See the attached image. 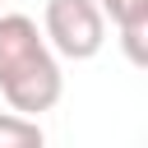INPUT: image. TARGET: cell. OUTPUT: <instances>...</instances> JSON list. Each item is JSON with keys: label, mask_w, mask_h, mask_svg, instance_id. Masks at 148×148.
<instances>
[{"label": "cell", "mask_w": 148, "mask_h": 148, "mask_svg": "<svg viewBox=\"0 0 148 148\" xmlns=\"http://www.w3.org/2000/svg\"><path fill=\"white\" fill-rule=\"evenodd\" d=\"M0 5H5V0H0Z\"/></svg>", "instance_id": "8992f818"}, {"label": "cell", "mask_w": 148, "mask_h": 148, "mask_svg": "<svg viewBox=\"0 0 148 148\" xmlns=\"http://www.w3.org/2000/svg\"><path fill=\"white\" fill-rule=\"evenodd\" d=\"M97 9L116 23V28H130V23H148V0H97Z\"/></svg>", "instance_id": "277c9868"}, {"label": "cell", "mask_w": 148, "mask_h": 148, "mask_svg": "<svg viewBox=\"0 0 148 148\" xmlns=\"http://www.w3.org/2000/svg\"><path fill=\"white\" fill-rule=\"evenodd\" d=\"M0 92L18 116H42L65 92L60 60L28 14H0Z\"/></svg>", "instance_id": "6da1fadb"}, {"label": "cell", "mask_w": 148, "mask_h": 148, "mask_svg": "<svg viewBox=\"0 0 148 148\" xmlns=\"http://www.w3.org/2000/svg\"><path fill=\"white\" fill-rule=\"evenodd\" d=\"M143 37H148V23H130V28H120V46H125L130 65H148V46H143Z\"/></svg>", "instance_id": "5b68a950"}, {"label": "cell", "mask_w": 148, "mask_h": 148, "mask_svg": "<svg viewBox=\"0 0 148 148\" xmlns=\"http://www.w3.org/2000/svg\"><path fill=\"white\" fill-rule=\"evenodd\" d=\"M42 37L65 60H92L106 46V14L97 0H46Z\"/></svg>", "instance_id": "7a4b0ae2"}, {"label": "cell", "mask_w": 148, "mask_h": 148, "mask_svg": "<svg viewBox=\"0 0 148 148\" xmlns=\"http://www.w3.org/2000/svg\"><path fill=\"white\" fill-rule=\"evenodd\" d=\"M42 125L37 116H18V111H0V148H42Z\"/></svg>", "instance_id": "3957f363"}]
</instances>
